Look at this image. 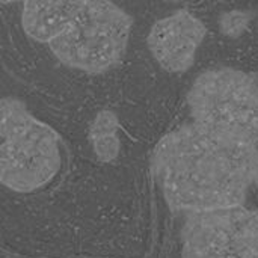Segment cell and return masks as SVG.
Wrapping results in <instances>:
<instances>
[{
  "instance_id": "1",
  "label": "cell",
  "mask_w": 258,
  "mask_h": 258,
  "mask_svg": "<svg viewBox=\"0 0 258 258\" xmlns=\"http://www.w3.org/2000/svg\"><path fill=\"white\" fill-rule=\"evenodd\" d=\"M151 168L175 212L240 207L258 184V148L194 122L160 139Z\"/></svg>"
},
{
  "instance_id": "2",
  "label": "cell",
  "mask_w": 258,
  "mask_h": 258,
  "mask_svg": "<svg viewBox=\"0 0 258 258\" xmlns=\"http://www.w3.org/2000/svg\"><path fill=\"white\" fill-rule=\"evenodd\" d=\"M0 180L20 194L48 184L60 169L59 135L15 98L0 103Z\"/></svg>"
},
{
  "instance_id": "3",
  "label": "cell",
  "mask_w": 258,
  "mask_h": 258,
  "mask_svg": "<svg viewBox=\"0 0 258 258\" xmlns=\"http://www.w3.org/2000/svg\"><path fill=\"white\" fill-rule=\"evenodd\" d=\"M187 104L195 122L258 144V77L234 68L204 71L194 82Z\"/></svg>"
},
{
  "instance_id": "4",
  "label": "cell",
  "mask_w": 258,
  "mask_h": 258,
  "mask_svg": "<svg viewBox=\"0 0 258 258\" xmlns=\"http://www.w3.org/2000/svg\"><path fill=\"white\" fill-rule=\"evenodd\" d=\"M130 29L132 17L113 2L86 0L70 27L50 42V50L70 68L100 74L119 62Z\"/></svg>"
},
{
  "instance_id": "5",
  "label": "cell",
  "mask_w": 258,
  "mask_h": 258,
  "mask_svg": "<svg viewBox=\"0 0 258 258\" xmlns=\"http://www.w3.org/2000/svg\"><path fill=\"white\" fill-rule=\"evenodd\" d=\"M181 236V258H239L258 236V212L240 206L190 213Z\"/></svg>"
},
{
  "instance_id": "6",
  "label": "cell",
  "mask_w": 258,
  "mask_h": 258,
  "mask_svg": "<svg viewBox=\"0 0 258 258\" xmlns=\"http://www.w3.org/2000/svg\"><path fill=\"white\" fill-rule=\"evenodd\" d=\"M206 33L201 20L184 9L177 11L154 23L148 35V48L163 70L184 73L194 65Z\"/></svg>"
},
{
  "instance_id": "7",
  "label": "cell",
  "mask_w": 258,
  "mask_h": 258,
  "mask_svg": "<svg viewBox=\"0 0 258 258\" xmlns=\"http://www.w3.org/2000/svg\"><path fill=\"white\" fill-rule=\"evenodd\" d=\"M85 3L86 0H24L23 29L32 39L50 44L70 27Z\"/></svg>"
},
{
  "instance_id": "8",
  "label": "cell",
  "mask_w": 258,
  "mask_h": 258,
  "mask_svg": "<svg viewBox=\"0 0 258 258\" xmlns=\"http://www.w3.org/2000/svg\"><path fill=\"white\" fill-rule=\"evenodd\" d=\"M118 118L112 110H101L91 125V142L95 154L101 160H112L119 151L118 141Z\"/></svg>"
},
{
  "instance_id": "9",
  "label": "cell",
  "mask_w": 258,
  "mask_h": 258,
  "mask_svg": "<svg viewBox=\"0 0 258 258\" xmlns=\"http://www.w3.org/2000/svg\"><path fill=\"white\" fill-rule=\"evenodd\" d=\"M239 258H258V236L243 249Z\"/></svg>"
},
{
  "instance_id": "10",
  "label": "cell",
  "mask_w": 258,
  "mask_h": 258,
  "mask_svg": "<svg viewBox=\"0 0 258 258\" xmlns=\"http://www.w3.org/2000/svg\"><path fill=\"white\" fill-rule=\"evenodd\" d=\"M3 3H12V2H18V0H2Z\"/></svg>"
}]
</instances>
